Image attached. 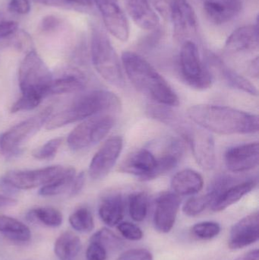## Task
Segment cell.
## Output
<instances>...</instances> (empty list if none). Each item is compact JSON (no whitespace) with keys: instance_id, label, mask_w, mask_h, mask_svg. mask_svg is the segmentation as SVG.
I'll list each match as a JSON object with an SVG mask.
<instances>
[{"instance_id":"obj_46","label":"cell","mask_w":259,"mask_h":260,"mask_svg":"<svg viewBox=\"0 0 259 260\" xmlns=\"http://www.w3.org/2000/svg\"><path fill=\"white\" fill-rule=\"evenodd\" d=\"M248 73L252 77L258 78V58L252 59L248 67Z\"/></svg>"},{"instance_id":"obj_29","label":"cell","mask_w":259,"mask_h":260,"mask_svg":"<svg viewBox=\"0 0 259 260\" xmlns=\"http://www.w3.org/2000/svg\"><path fill=\"white\" fill-rule=\"evenodd\" d=\"M220 70L224 79L230 86L244 91L251 95H258V90L250 81L228 67L221 66Z\"/></svg>"},{"instance_id":"obj_45","label":"cell","mask_w":259,"mask_h":260,"mask_svg":"<svg viewBox=\"0 0 259 260\" xmlns=\"http://www.w3.org/2000/svg\"><path fill=\"white\" fill-rule=\"evenodd\" d=\"M85 183V173L82 172L79 175L76 176L74 180H73L72 185L71 186V191L70 194L71 196H76L83 189Z\"/></svg>"},{"instance_id":"obj_2","label":"cell","mask_w":259,"mask_h":260,"mask_svg":"<svg viewBox=\"0 0 259 260\" xmlns=\"http://www.w3.org/2000/svg\"><path fill=\"white\" fill-rule=\"evenodd\" d=\"M122 64L137 91L164 106L179 105V98L168 82L141 55L135 52H123Z\"/></svg>"},{"instance_id":"obj_47","label":"cell","mask_w":259,"mask_h":260,"mask_svg":"<svg viewBox=\"0 0 259 260\" xmlns=\"http://www.w3.org/2000/svg\"><path fill=\"white\" fill-rule=\"evenodd\" d=\"M17 204V200L11 197L0 195V209L11 207Z\"/></svg>"},{"instance_id":"obj_9","label":"cell","mask_w":259,"mask_h":260,"mask_svg":"<svg viewBox=\"0 0 259 260\" xmlns=\"http://www.w3.org/2000/svg\"><path fill=\"white\" fill-rule=\"evenodd\" d=\"M65 168L59 165L28 171H12L6 173L2 182L17 189H30L45 186L59 177Z\"/></svg>"},{"instance_id":"obj_41","label":"cell","mask_w":259,"mask_h":260,"mask_svg":"<svg viewBox=\"0 0 259 260\" xmlns=\"http://www.w3.org/2000/svg\"><path fill=\"white\" fill-rule=\"evenodd\" d=\"M61 19L54 15H48L44 17L40 24V28L43 32L49 33V32L55 31L60 26Z\"/></svg>"},{"instance_id":"obj_43","label":"cell","mask_w":259,"mask_h":260,"mask_svg":"<svg viewBox=\"0 0 259 260\" xmlns=\"http://www.w3.org/2000/svg\"><path fill=\"white\" fill-rule=\"evenodd\" d=\"M18 23L14 21H0V40L13 35L18 30Z\"/></svg>"},{"instance_id":"obj_5","label":"cell","mask_w":259,"mask_h":260,"mask_svg":"<svg viewBox=\"0 0 259 260\" xmlns=\"http://www.w3.org/2000/svg\"><path fill=\"white\" fill-rule=\"evenodd\" d=\"M53 75L41 56L30 50L21 61L18 70V84L22 94L47 95Z\"/></svg>"},{"instance_id":"obj_39","label":"cell","mask_w":259,"mask_h":260,"mask_svg":"<svg viewBox=\"0 0 259 260\" xmlns=\"http://www.w3.org/2000/svg\"><path fill=\"white\" fill-rule=\"evenodd\" d=\"M117 260H153V256L145 249H132L122 253Z\"/></svg>"},{"instance_id":"obj_36","label":"cell","mask_w":259,"mask_h":260,"mask_svg":"<svg viewBox=\"0 0 259 260\" xmlns=\"http://www.w3.org/2000/svg\"><path fill=\"white\" fill-rule=\"evenodd\" d=\"M220 227L213 221H204L193 226L192 233L196 238L201 240H211L220 234Z\"/></svg>"},{"instance_id":"obj_22","label":"cell","mask_w":259,"mask_h":260,"mask_svg":"<svg viewBox=\"0 0 259 260\" xmlns=\"http://www.w3.org/2000/svg\"><path fill=\"white\" fill-rule=\"evenodd\" d=\"M183 151L184 146L182 142L178 140L171 141L165 152L159 157H156L155 168L145 181L158 178L174 169L180 161Z\"/></svg>"},{"instance_id":"obj_20","label":"cell","mask_w":259,"mask_h":260,"mask_svg":"<svg viewBox=\"0 0 259 260\" xmlns=\"http://www.w3.org/2000/svg\"><path fill=\"white\" fill-rule=\"evenodd\" d=\"M128 14L140 28L153 30L160 24L159 15L149 0H124Z\"/></svg>"},{"instance_id":"obj_32","label":"cell","mask_w":259,"mask_h":260,"mask_svg":"<svg viewBox=\"0 0 259 260\" xmlns=\"http://www.w3.org/2000/svg\"><path fill=\"white\" fill-rule=\"evenodd\" d=\"M69 223L74 230L81 233L91 232L94 228L92 214L86 207H81L75 211L70 215Z\"/></svg>"},{"instance_id":"obj_6","label":"cell","mask_w":259,"mask_h":260,"mask_svg":"<svg viewBox=\"0 0 259 260\" xmlns=\"http://www.w3.org/2000/svg\"><path fill=\"white\" fill-rule=\"evenodd\" d=\"M179 70L182 80L191 88L205 90L212 85V76L204 65L194 41L182 43L179 54Z\"/></svg>"},{"instance_id":"obj_38","label":"cell","mask_w":259,"mask_h":260,"mask_svg":"<svg viewBox=\"0 0 259 260\" xmlns=\"http://www.w3.org/2000/svg\"><path fill=\"white\" fill-rule=\"evenodd\" d=\"M122 236L129 241H139L143 238L142 231L139 227L130 222L120 223L117 226Z\"/></svg>"},{"instance_id":"obj_37","label":"cell","mask_w":259,"mask_h":260,"mask_svg":"<svg viewBox=\"0 0 259 260\" xmlns=\"http://www.w3.org/2000/svg\"><path fill=\"white\" fill-rule=\"evenodd\" d=\"M62 142V138L51 139L41 148L34 150L32 155L38 160H50L56 155Z\"/></svg>"},{"instance_id":"obj_49","label":"cell","mask_w":259,"mask_h":260,"mask_svg":"<svg viewBox=\"0 0 259 260\" xmlns=\"http://www.w3.org/2000/svg\"><path fill=\"white\" fill-rule=\"evenodd\" d=\"M235 260H259L258 250L255 249V250H251Z\"/></svg>"},{"instance_id":"obj_10","label":"cell","mask_w":259,"mask_h":260,"mask_svg":"<svg viewBox=\"0 0 259 260\" xmlns=\"http://www.w3.org/2000/svg\"><path fill=\"white\" fill-rule=\"evenodd\" d=\"M168 16L173 24V35L180 42L192 41L198 28L197 17L187 0H173Z\"/></svg>"},{"instance_id":"obj_33","label":"cell","mask_w":259,"mask_h":260,"mask_svg":"<svg viewBox=\"0 0 259 260\" xmlns=\"http://www.w3.org/2000/svg\"><path fill=\"white\" fill-rule=\"evenodd\" d=\"M29 214L30 216L48 227H59L63 221L62 213L55 208L38 207L32 209Z\"/></svg>"},{"instance_id":"obj_35","label":"cell","mask_w":259,"mask_h":260,"mask_svg":"<svg viewBox=\"0 0 259 260\" xmlns=\"http://www.w3.org/2000/svg\"><path fill=\"white\" fill-rule=\"evenodd\" d=\"M42 96L35 94H22L19 99L12 105L11 113L22 112L35 109L42 102Z\"/></svg>"},{"instance_id":"obj_15","label":"cell","mask_w":259,"mask_h":260,"mask_svg":"<svg viewBox=\"0 0 259 260\" xmlns=\"http://www.w3.org/2000/svg\"><path fill=\"white\" fill-rule=\"evenodd\" d=\"M181 200L175 192H164L158 197L154 215L155 229L161 233H168L174 226Z\"/></svg>"},{"instance_id":"obj_27","label":"cell","mask_w":259,"mask_h":260,"mask_svg":"<svg viewBox=\"0 0 259 260\" xmlns=\"http://www.w3.org/2000/svg\"><path fill=\"white\" fill-rule=\"evenodd\" d=\"M82 248L81 240L71 232H66L60 235L55 242L54 252L60 260H71L76 257Z\"/></svg>"},{"instance_id":"obj_23","label":"cell","mask_w":259,"mask_h":260,"mask_svg":"<svg viewBox=\"0 0 259 260\" xmlns=\"http://www.w3.org/2000/svg\"><path fill=\"white\" fill-rule=\"evenodd\" d=\"M85 85V77L81 72L68 70L56 79L53 78L47 95L78 92L83 90Z\"/></svg>"},{"instance_id":"obj_11","label":"cell","mask_w":259,"mask_h":260,"mask_svg":"<svg viewBox=\"0 0 259 260\" xmlns=\"http://www.w3.org/2000/svg\"><path fill=\"white\" fill-rule=\"evenodd\" d=\"M123 146V140L120 136L108 139L91 160L88 169L90 177L94 180L104 178L117 163Z\"/></svg>"},{"instance_id":"obj_13","label":"cell","mask_w":259,"mask_h":260,"mask_svg":"<svg viewBox=\"0 0 259 260\" xmlns=\"http://www.w3.org/2000/svg\"><path fill=\"white\" fill-rule=\"evenodd\" d=\"M100 11L105 27L119 41H127L129 24L119 0H94Z\"/></svg>"},{"instance_id":"obj_12","label":"cell","mask_w":259,"mask_h":260,"mask_svg":"<svg viewBox=\"0 0 259 260\" xmlns=\"http://www.w3.org/2000/svg\"><path fill=\"white\" fill-rule=\"evenodd\" d=\"M191 147L198 165L205 171H211L215 166V143L211 133L203 129L190 127L183 138Z\"/></svg>"},{"instance_id":"obj_30","label":"cell","mask_w":259,"mask_h":260,"mask_svg":"<svg viewBox=\"0 0 259 260\" xmlns=\"http://www.w3.org/2000/svg\"><path fill=\"white\" fill-rule=\"evenodd\" d=\"M217 195L218 194L215 190L211 189L205 195L192 197L186 202L182 211L188 216H196L202 213L208 206H211Z\"/></svg>"},{"instance_id":"obj_51","label":"cell","mask_w":259,"mask_h":260,"mask_svg":"<svg viewBox=\"0 0 259 260\" xmlns=\"http://www.w3.org/2000/svg\"><path fill=\"white\" fill-rule=\"evenodd\" d=\"M0 137H1V136H0Z\"/></svg>"},{"instance_id":"obj_1","label":"cell","mask_w":259,"mask_h":260,"mask_svg":"<svg viewBox=\"0 0 259 260\" xmlns=\"http://www.w3.org/2000/svg\"><path fill=\"white\" fill-rule=\"evenodd\" d=\"M187 117L209 133L220 135L253 134L258 131V117L229 107L198 105L187 111Z\"/></svg>"},{"instance_id":"obj_19","label":"cell","mask_w":259,"mask_h":260,"mask_svg":"<svg viewBox=\"0 0 259 260\" xmlns=\"http://www.w3.org/2000/svg\"><path fill=\"white\" fill-rule=\"evenodd\" d=\"M258 48V23L243 26L231 34L226 43L225 50L230 53H238L252 51Z\"/></svg>"},{"instance_id":"obj_7","label":"cell","mask_w":259,"mask_h":260,"mask_svg":"<svg viewBox=\"0 0 259 260\" xmlns=\"http://www.w3.org/2000/svg\"><path fill=\"white\" fill-rule=\"evenodd\" d=\"M114 123V117L106 114L84 120L68 135V147L73 151H80L96 145L107 136Z\"/></svg>"},{"instance_id":"obj_24","label":"cell","mask_w":259,"mask_h":260,"mask_svg":"<svg viewBox=\"0 0 259 260\" xmlns=\"http://www.w3.org/2000/svg\"><path fill=\"white\" fill-rule=\"evenodd\" d=\"M204 186L202 176L196 171L185 169L173 176L171 187L178 196H191L202 190Z\"/></svg>"},{"instance_id":"obj_48","label":"cell","mask_w":259,"mask_h":260,"mask_svg":"<svg viewBox=\"0 0 259 260\" xmlns=\"http://www.w3.org/2000/svg\"><path fill=\"white\" fill-rule=\"evenodd\" d=\"M36 3L51 6H68V5L64 0H33Z\"/></svg>"},{"instance_id":"obj_40","label":"cell","mask_w":259,"mask_h":260,"mask_svg":"<svg viewBox=\"0 0 259 260\" xmlns=\"http://www.w3.org/2000/svg\"><path fill=\"white\" fill-rule=\"evenodd\" d=\"M86 257L88 260H105L107 257V251L98 243L90 241Z\"/></svg>"},{"instance_id":"obj_42","label":"cell","mask_w":259,"mask_h":260,"mask_svg":"<svg viewBox=\"0 0 259 260\" xmlns=\"http://www.w3.org/2000/svg\"><path fill=\"white\" fill-rule=\"evenodd\" d=\"M9 9L13 13L26 15L30 11V4L28 0H10Z\"/></svg>"},{"instance_id":"obj_16","label":"cell","mask_w":259,"mask_h":260,"mask_svg":"<svg viewBox=\"0 0 259 260\" xmlns=\"http://www.w3.org/2000/svg\"><path fill=\"white\" fill-rule=\"evenodd\" d=\"M259 238V215L255 212L236 223L231 229L228 245L238 250L257 242Z\"/></svg>"},{"instance_id":"obj_21","label":"cell","mask_w":259,"mask_h":260,"mask_svg":"<svg viewBox=\"0 0 259 260\" xmlns=\"http://www.w3.org/2000/svg\"><path fill=\"white\" fill-rule=\"evenodd\" d=\"M257 183L255 180H248L225 188L211 205V210L220 212L240 201L243 197L252 192Z\"/></svg>"},{"instance_id":"obj_28","label":"cell","mask_w":259,"mask_h":260,"mask_svg":"<svg viewBox=\"0 0 259 260\" xmlns=\"http://www.w3.org/2000/svg\"><path fill=\"white\" fill-rule=\"evenodd\" d=\"M76 169L73 168H65L62 174L48 184L42 186L39 195L42 197H54L60 195L68 188H71L73 180L76 177Z\"/></svg>"},{"instance_id":"obj_17","label":"cell","mask_w":259,"mask_h":260,"mask_svg":"<svg viewBox=\"0 0 259 260\" xmlns=\"http://www.w3.org/2000/svg\"><path fill=\"white\" fill-rule=\"evenodd\" d=\"M156 157L147 149H140L129 154L119 166L118 171L139 177L145 181L155 168Z\"/></svg>"},{"instance_id":"obj_25","label":"cell","mask_w":259,"mask_h":260,"mask_svg":"<svg viewBox=\"0 0 259 260\" xmlns=\"http://www.w3.org/2000/svg\"><path fill=\"white\" fill-rule=\"evenodd\" d=\"M100 219L114 227L120 223L125 214V201L121 194H112L105 197L99 206Z\"/></svg>"},{"instance_id":"obj_4","label":"cell","mask_w":259,"mask_h":260,"mask_svg":"<svg viewBox=\"0 0 259 260\" xmlns=\"http://www.w3.org/2000/svg\"><path fill=\"white\" fill-rule=\"evenodd\" d=\"M91 55L94 69L105 81L124 88L126 80L118 55L107 35L97 25L91 28Z\"/></svg>"},{"instance_id":"obj_14","label":"cell","mask_w":259,"mask_h":260,"mask_svg":"<svg viewBox=\"0 0 259 260\" xmlns=\"http://www.w3.org/2000/svg\"><path fill=\"white\" fill-rule=\"evenodd\" d=\"M225 161L231 172L243 173L254 169L258 165V142L243 144L228 148L225 153Z\"/></svg>"},{"instance_id":"obj_34","label":"cell","mask_w":259,"mask_h":260,"mask_svg":"<svg viewBox=\"0 0 259 260\" xmlns=\"http://www.w3.org/2000/svg\"><path fill=\"white\" fill-rule=\"evenodd\" d=\"M90 241L98 243L106 251H116L124 246V241L107 229H102L91 237Z\"/></svg>"},{"instance_id":"obj_50","label":"cell","mask_w":259,"mask_h":260,"mask_svg":"<svg viewBox=\"0 0 259 260\" xmlns=\"http://www.w3.org/2000/svg\"><path fill=\"white\" fill-rule=\"evenodd\" d=\"M68 6H79L83 7H89L92 5L94 0H64Z\"/></svg>"},{"instance_id":"obj_31","label":"cell","mask_w":259,"mask_h":260,"mask_svg":"<svg viewBox=\"0 0 259 260\" xmlns=\"http://www.w3.org/2000/svg\"><path fill=\"white\" fill-rule=\"evenodd\" d=\"M129 212L134 221H142L147 216L149 211V197L144 192H136L129 197Z\"/></svg>"},{"instance_id":"obj_18","label":"cell","mask_w":259,"mask_h":260,"mask_svg":"<svg viewBox=\"0 0 259 260\" xmlns=\"http://www.w3.org/2000/svg\"><path fill=\"white\" fill-rule=\"evenodd\" d=\"M203 9L208 19L216 25L230 22L243 9L242 0H204Z\"/></svg>"},{"instance_id":"obj_3","label":"cell","mask_w":259,"mask_h":260,"mask_svg":"<svg viewBox=\"0 0 259 260\" xmlns=\"http://www.w3.org/2000/svg\"><path fill=\"white\" fill-rule=\"evenodd\" d=\"M122 104L120 98L106 90L90 91L76 99L71 105L49 117L45 128L48 130L62 126L107 112L119 111Z\"/></svg>"},{"instance_id":"obj_26","label":"cell","mask_w":259,"mask_h":260,"mask_svg":"<svg viewBox=\"0 0 259 260\" xmlns=\"http://www.w3.org/2000/svg\"><path fill=\"white\" fill-rule=\"evenodd\" d=\"M0 233L17 242H27L31 238L30 229L16 218L0 215Z\"/></svg>"},{"instance_id":"obj_8","label":"cell","mask_w":259,"mask_h":260,"mask_svg":"<svg viewBox=\"0 0 259 260\" xmlns=\"http://www.w3.org/2000/svg\"><path fill=\"white\" fill-rule=\"evenodd\" d=\"M51 114L52 108H46L38 115L24 120L2 135L0 137L2 153L4 155L12 156L19 152L21 145L38 133Z\"/></svg>"},{"instance_id":"obj_44","label":"cell","mask_w":259,"mask_h":260,"mask_svg":"<svg viewBox=\"0 0 259 260\" xmlns=\"http://www.w3.org/2000/svg\"><path fill=\"white\" fill-rule=\"evenodd\" d=\"M154 9L157 11L158 15L164 17L168 16L170 5L173 0H149Z\"/></svg>"}]
</instances>
